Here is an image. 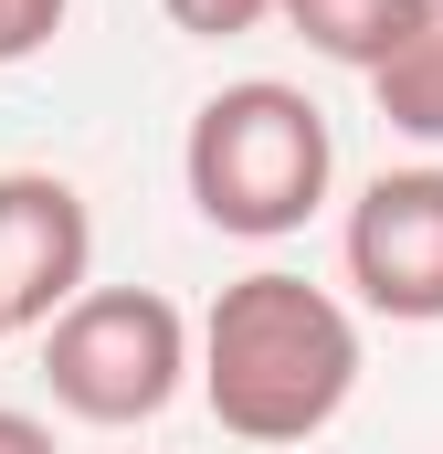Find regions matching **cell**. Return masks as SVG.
<instances>
[{
  "label": "cell",
  "mask_w": 443,
  "mask_h": 454,
  "mask_svg": "<svg viewBox=\"0 0 443 454\" xmlns=\"http://www.w3.org/2000/svg\"><path fill=\"white\" fill-rule=\"evenodd\" d=\"M359 391V317L328 286L264 264L201 317V402L232 444H307Z\"/></svg>",
  "instance_id": "cell-1"
},
{
  "label": "cell",
  "mask_w": 443,
  "mask_h": 454,
  "mask_svg": "<svg viewBox=\"0 0 443 454\" xmlns=\"http://www.w3.org/2000/svg\"><path fill=\"white\" fill-rule=\"evenodd\" d=\"M180 180H190V212L212 232L275 243V232H307V212L328 201L338 137L317 116V96H296L275 74H243V85L201 96L190 137H180Z\"/></svg>",
  "instance_id": "cell-2"
},
{
  "label": "cell",
  "mask_w": 443,
  "mask_h": 454,
  "mask_svg": "<svg viewBox=\"0 0 443 454\" xmlns=\"http://www.w3.org/2000/svg\"><path fill=\"white\" fill-rule=\"evenodd\" d=\"M190 370V317L159 286H85L43 328V380L74 423H159Z\"/></svg>",
  "instance_id": "cell-3"
},
{
  "label": "cell",
  "mask_w": 443,
  "mask_h": 454,
  "mask_svg": "<svg viewBox=\"0 0 443 454\" xmlns=\"http://www.w3.org/2000/svg\"><path fill=\"white\" fill-rule=\"evenodd\" d=\"M348 286L391 328H443V169H380L348 201Z\"/></svg>",
  "instance_id": "cell-4"
},
{
  "label": "cell",
  "mask_w": 443,
  "mask_h": 454,
  "mask_svg": "<svg viewBox=\"0 0 443 454\" xmlns=\"http://www.w3.org/2000/svg\"><path fill=\"white\" fill-rule=\"evenodd\" d=\"M96 286V212L53 169H0V307L11 328H53Z\"/></svg>",
  "instance_id": "cell-5"
},
{
  "label": "cell",
  "mask_w": 443,
  "mask_h": 454,
  "mask_svg": "<svg viewBox=\"0 0 443 454\" xmlns=\"http://www.w3.org/2000/svg\"><path fill=\"white\" fill-rule=\"evenodd\" d=\"M423 11H433V0H275V21H285L296 43H317L328 64H359V74H380V64L423 32Z\"/></svg>",
  "instance_id": "cell-6"
},
{
  "label": "cell",
  "mask_w": 443,
  "mask_h": 454,
  "mask_svg": "<svg viewBox=\"0 0 443 454\" xmlns=\"http://www.w3.org/2000/svg\"><path fill=\"white\" fill-rule=\"evenodd\" d=\"M190 43H232V32H253V21H275V0H159Z\"/></svg>",
  "instance_id": "cell-7"
},
{
  "label": "cell",
  "mask_w": 443,
  "mask_h": 454,
  "mask_svg": "<svg viewBox=\"0 0 443 454\" xmlns=\"http://www.w3.org/2000/svg\"><path fill=\"white\" fill-rule=\"evenodd\" d=\"M64 11H74V0H0V64H32V53L64 32Z\"/></svg>",
  "instance_id": "cell-8"
},
{
  "label": "cell",
  "mask_w": 443,
  "mask_h": 454,
  "mask_svg": "<svg viewBox=\"0 0 443 454\" xmlns=\"http://www.w3.org/2000/svg\"><path fill=\"white\" fill-rule=\"evenodd\" d=\"M0 454H53V434H43L32 412H11V402H0Z\"/></svg>",
  "instance_id": "cell-9"
},
{
  "label": "cell",
  "mask_w": 443,
  "mask_h": 454,
  "mask_svg": "<svg viewBox=\"0 0 443 454\" xmlns=\"http://www.w3.org/2000/svg\"><path fill=\"white\" fill-rule=\"evenodd\" d=\"M0 339H11V307H0Z\"/></svg>",
  "instance_id": "cell-10"
},
{
  "label": "cell",
  "mask_w": 443,
  "mask_h": 454,
  "mask_svg": "<svg viewBox=\"0 0 443 454\" xmlns=\"http://www.w3.org/2000/svg\"><path fill=\"white\" fill-rule=\"evenodd\" d=\"M433 21H443V0H433Z\"/></svg>",
  "instance_id": "cell-11"
}]
</instances>
